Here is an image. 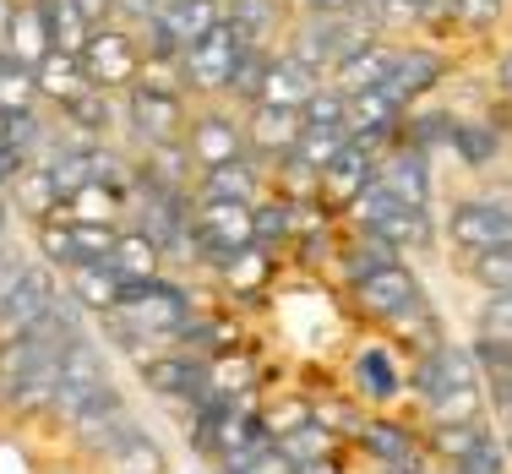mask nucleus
<instances>
[{
	"label": "nucleus",
	"instance_id": "f257e3e1",
	"mask_svg": "<svg viewBox=\"0 0 512 474\" xmlns=\"http://www.w3.org/2000/svg\"><path fill=\"white\" fill-rule=\"evenodd\" d=\"M109 322H115L120 338H169L186 327V295H180L175 284H126L120 289V306L109 311Z\"/></svg>",
	"mask_w": 512,
	"mask_h": 474
},
{
	"label": "nucleus",
	"instance_id": "f03ea898",
	"mask_svg": "<svg viewBox=\"0 0 512 474\" xmlns=\"http://www.w3.org/2000/svg\"><path fill=\"white\" fill-rule=\"evenodd\" d=\"M420 393L442 420H474L480 404V360L463 349H436L420 366Z\"/></svg>",
	"mask_w": 512,
	"mask_h": 474
},
{
	"label": "nucleus",
	"instance_id": "7ed1b4c3",
	"mask_svg": "<svg viewBox=\"0 0 512 474\" xmlns=\"http://www.w3.org/2000/svg\"><path fill=\"white\" fill-rule=\"evenodd\" d=\"M371 44H376V17L344 6V11H327V17H311L306 33L295 39V55L306 66H344V60H355Z\"/></svg>",
	"mask_w": 512,
	"mask_h": 474
},
{
	"label": "nucleus",
	"instance_id": "20e7f679",
	"mask_svg": "<svg viewBox=\"0 0 512 474\" xmlns=\"http://www.w3.org/2000/svg\"><path fill=\"white\" fill-rule=\"evenodd\" d=\"M360 224L371 240H382V246H425L431 240V224H425V213L404 208V202H393L382 186L371 180V191L360 197Z\"/></svg>",
	"mask_w": 512,
	"mask_h": 474
},
{
	"label": "nucleus",
	"instance_id": "39448f33",
	"mask_svg": "<svg viewBox=\"0 0 512 474\" xmlns=\"http://www.w3.org/2000/svg\"><path fill=\"white\" fill-rule=\"evenodd\" d=\"M218 22H224V17H218L213 0H164L158 17H153V55L158 60H164V55H186L207 28H218Z\"/></svg>",
	"mask_w": 512,
	"mask_h": 474
},
{
	"label": "nucleus",
	"instance_id": "423d86ee",
	"mask_svg": "<svg viewBox=\"0 0 512 474\" xmlns=\"http://www.w3.org/2000/svg\"><path fill=\"white\" fill-rule=\"evenodd\" d=\"M77 60H82L88 88H126V82H137V44L115 28H93V39L82 44Z\"/></svg>",
	"mask_w": 512,
	"mask_h": 474
},
{
	"label": "nucleus",
	"instance_id": "0eeeda50",
	"mask_svg": "<svg viewBox=\"0 0 512 474\" xmlns=\"http://www.w3.org/2000/svg\"><path fill=\"white\" fill-rule=\"evenodd\" d=\"M197 246L218 251V257H235V251L256 246V213L251 202H202L197 213Z\"/></svg>",
	"mask_w": 512,
	"mask_h": 474
},
{
	"label": "nucleus",
	"instance_id": "6e6552de",
	"mask_svg": "<svg viewBox=\"0 0 512 474\" xmlns=\"http://www.w3.org/2000/svg\"><path fill=\"white\" fill-rule=\"evenodd\" d=\"M453 240L463 251H507L512 246V208H502V202H463V208H453Z\"/></svg>",
	"mask_w": 512,
	"mask_h": 474
},
{
	"label": "nucleus",
	"instance_id": "1a4fd4ad",
	"mask_svg": "<svg viewBox=\"0 0 512 474\" xmlns=\"http://www.w3.org/2000/svg\"><path fill=\"white\" fill-rule=\"evenodd\" d=\"M355 295L365 300V311L387 316V322H409V316H420V284H414L409 267H382V273L360 278Z\"/></svg>",
	"mask_w": 512,
	"mask_h": 474
},
{
	"label": "nucleus",
	"instance_id": "9d476101",
	"mask_svg": "<svg viewBox=\"0 0 512 474\" xmlns=\"http://www.w3.org/2000/svg\"><path fill=\"white\" fill-rule=\"evenodd\" d=\"M240 44H235V33L218 22V28H207L197 44L186 50V77H191V88H229V77H235V66H240Z\"/></svg>",
	"mask_w": 512,
	"mask_h": 474
},
{
	"label": "nucleus",
	"instance_id": "9b49d317",
	"mask_svg": "<svg viewBox=\"0 0 512 474\" xmlns=\"http://www.w3.org/2000/svg\"><path fill=\"white\" fill-rule=\"evenodd\" d=\"M50 311H55L50 273H44V267H28V273H22V284L11 289V300L0 306V333H6V344H11V338H22V333H33V327H39Z\"/></svg>",
	"mask_w": 512,
	"mask_h": 474
},
{
	"label": "nucleus",
	"instance_id": "f8f14e48",
	"mask_svg": "<svg viewBox=\"0 0 512 474\" xmlns=\"http://www.w3.org/2000/svg\"><path fill=\"white\" fill-rule=\"evenodd\" d=\"M316 93V66H306L300 55H278L267 60L262 71V93H256V104L267 109H306Z\"/></svg>",
	"mask_w": 512,
	"mask_h": 474
},
{
	"label": "nucleus",
	"instance_id": "ddd939ff",
	"mask_svg": "<svg viewBox=\"0 0 512 474\" xmlns=\"http://www.w3.org/2000/svg\"><path fill=\"white\" fill-rule=\"evenodd\" d=\"M376 186H382L393 202H404V208H414V213H425V208H431V169H425L420 148H404V153H393V158H387V164L376 169Z\"/></svg>",
	"mask_w": 512,
	"mask_h": 474
},
{
	"label": "nucleus",
	"instance_id": "4468645a",
	"mask_svg": "<svg viewBox=\"0 0 512 474\" xmlns=\"http://www.w3.org/2000/svg\"><path fill=\"white\" fill-rule=\"evenodd\" d=\"M131 126H137V137H148L153 148L175 142V131H180V99L169 88H148V82H137V88H131Z\"/></svg>",
	"mask_w": 512,
	"mask_h": 474
},
{
	"label": "nucleus",
	"instance_id": "2eb2a0df",
	"mask_svg": "<svg viewBox=\"0 0 512 474\" xmlns=\"http://www.w3.org/2000/svg\"><path fill=\"white\" fill-rule=\"evenodd\" d=\"M322 180H327V197H333V202H360L365 191H371V180H376V164H371V153H365V148L349 142V148L322 169Z\"/></svg>",
	"mask_w": 512,
	"mask_h": 474
},
{
	"label": "nucleus",
	"instance_id": "dca6fc26",
	"mask_svg": "<svg viewBox=\"0 0 512 474\" xmlns=\"http://www.w3.org/2000/svg\"><path fill=\"white\" fill-rule=\"evenodd\" d=\"M6 50H11V60H22V66H33V71H39V60L55 50V44H50V28H44V17H39V6H11Z\"/></svg>",
	"mask_w": 512,
	"mask_h": 474
},
{
	"label": "nucleus",
	"instance_id": "f3484780",
	"mask_svg": "<svg viewBox=\"0 0 512 474\" xmlns=\"http://www.w3.org/2000/svg\"><path fill=\"white\" fill-rule=\"evenodd\" d=\"M191 158H197L202 169L235 164V158H240V131H235V120H224V115H202L197 126H191Z\"/></svg>",
	"mask_w": 512,
	"mask_h": 474
},
{
	"label": "nucleus",
	"instance_id": "a211bd4d",
	"mask_svg": "<svg viewBox=\"0 0 512 474\" xmlns=\"http://www.w3.org/2000/svg\"><path fill=\"white\" fill-rule=\"evenodd\" d=\"M224 28L235 33L240 50H262V39L278 28V6H273V0H229V6H224Z\"/></svg>",
	"mask_w": 512,
	"mask_h": 474
},
{
	"label": "nucleus",
	"instance_id": "6ab92c4d",
	"mask_svg": "<svg viewBox=\"0 0 512 474\" xmlns=\"http://www.w3.org/2000/svg\"><path fill=\"white\" fill-rule=\"evenodd\" d=\"M109 273L120 278V289L126 284H148V278H158V246L148 235H120L115 251H109Z\"/></svg>",
	"mask_w": 512,
	"mask_h": 474
},
{
	"label": "nucleus",
	"instance_id": "aec40b11",
	"mask_svg": "<svg viewBox=\"0 0 512 474\" xmlns=\"http://www.w3.org/2000/svg\"><path fill=\"white\" fill-rule=\"evenodd\" d=\"M39 6V17H44V28H50V44L60 55H82V44L93 39V28H88V17H82L71 0H33Z\"/></svg>",
	"mask_w": 512,
	"mask_h": 474
},
{
	"label": "nucleus",
	"instance_id": "412c9836",
	"mask_svg": "<svg viewBox=\"0 0 512 474\" xmlns=\"http://www.w3.org/2000/svg\"><path fill=\"white\" fill-rule=\"evenodd\" d=\"M344 148H349V131L344 126H306V131H300V142L289 148V164H295V169H316V175H322V169L333 164Z\"/></svg>",
	"mask_w": 512,
	"mask_h": 474
},
{
	"label": "nucleus",
	"instance_id": "4be33fe9",
	"mask_svg": "<svg viewBox=\"0 0 512 474\" xmlns=\"http://www.w3.org/2000/svg\"><path fill=\"white\" fill-rule=\"evenodd\" d=\"M300 131H306V115H300V109H267V104H256V120H251L256 148L289 153L300 142Z\"/></svg>",
	"mask_w": 512,
	"mask_h": 474
},
{
	"label": "nucleus",
	"instance_id": "5701e85b",
	"mask_svg": "<svg viewBox=\"0 0 512 474\" xmlns=\"http://www.w3.org/2000/svg\"><path fill=\"white\" fill-rule=\"evenodd\" d=\"M39 93H50V99H60V104H71L77 93H88V77H82V60L77 55H60V50H50L39 60Z\"/></svg>",
	"mask_w": 512,
	"mask_h": 474
},
{
	"label": "nucleus",
	"instance_id": "b1692460",
	"mask_svg": "<svg viewBox=\"0 0 512 474\" xmlns=\"http://www.w3.org/2000/svg\"><path fill=\"white\" fill-rule=\"evenodd\" d=\"M393 60H398V50L371 44V50H360L355 60L338 66V82H344V93H371V88H382V82L393 77Z\"/></svg>",
	"mask_w": 512,
	"mask_h": 474
},
{
	"label": "nucleus",
	"instance_id": "393cba45",
	"mask_svg": "<svg viewBox=\"0 0 512 474\" xmlns=\"http://www.w3.org/2000/svg\"><path fill=\"white\" fill-rule=\"evenodd\" d=\"M71 284H77V300L88 311H115L120 306V278L109 273V262H82V267H71Z\"/></svg>",
	"mask_w": 512,
	"mask_h": 474
},
{
	"label": "nucleus",
	"instance_id": "a878e982",
	"mask_svg": "<svg viewBox=\"0 0 512 474\" xmlns=\"http://www.w3.org/2000/svg\"><path fill=\"white\" fill-rule=\"evenodd\" d=\"M148 382L169 398H207V371L197 366V360H153Z\"/></svg>",
	"mask_w": 512,
	"mask_h": 474
},
{
	"label": "nucleus",
	"instance_id": "bb28decb",
	"mask_svg": "<svg viewBox=\"0 0 512 474\" xmlns=\"http://www.w3.org/2000/svg\"><path fill=\"white\" fill-rule=\"evenodd\" d=\"M431 447H436L442 458H453V464L463 469L474 453H485V447H491V431H485L480 420H447L442 431L431 436Z\"/></svg>",
	"mask_w": 512,
	"mask_h": 474
},
{
	"label": "nucleus",
	"instance_id": "cd10ccee",
	"mask_svg": "<svg viewBox=\"0 0 512 474\" xmlns=\"http://www.w3.org/2000/svg\"><path fill=\"white\" fill-rule=\"evenodd\" d=\"M33 99H39V77H33V66L0 55V109H6V115H28Z\"/></svg>",
	"mask_w": 512,
	"mask_h": 474
},
{
	"label": "nucleus",
	"instance_id": "c85d7f7f",
	"mask_svg": "<svg viewBox=\"0 0 512 474\" xmlns=\"http://www.w3.org/2000/svg\"><path fill=\"white\" fill-rule=\"evenodd\" d=\"M425 82H436V55H420V50H398L393 60V77L382 82V93H393L398 104L409 99V93H420Z\"/></svg>",
	"mask_w": 512,
	"mask_h": 474
},
{
	"label": "nucleus",
	"instance_id": "c756f323",
	"mask_svg": "<svg viewBox=\"0 0 512 474\" xmlns=\"http://www.w3.org/2000/svg\"><path fill=\"white\" fill-rule=\"evenodd\" d=\"M115 229L99 224V218H82V224H71V267L82 262H109V251H115Z\"/></svg>",
	"mask_w": 512,
	"mask_h": 474
},
{
	"label": "nucleus",
	"instance_id": "7c9ffc66",
	"mask_svg": "<svg viewBox=\"0 0 512 474\" xmlns=\"http://www.w3.org/2000/svg\"><path fill=\"white\" fill-rule=\"evenodd\" d=\"M44 169H50V180H55L60 202H66V197H82V191L93 186V153H88V148H71V153H60L55 164H44Z\"/></svg>",
	"mask_w": 512,
	"mask_h": 474
},
{
	"label": "nucleus",
	"instance_id": "2f4dec72",
	"mask_svg": "<svg viewBox=\"0 0 512 474\" xmlns=\"http://www.w3.org/2000/svg\"><path fill=\"white\" fill-rule=\"evenodd\" d=\"M251 191H256V175L246 164H218V169H207V202H251Z\"/></svg>",
	"mask_w": 512,
	"mask_h": 474
},
{
	"label": "nucleus",
	"instance_id": "473e14b6",
	"mask_svg": "<svg viewBox=\"0 0 512 474\" xmlns=\"http://www.w3.org/2000/svg\"><path fill=\"white\" fill-rule=\"evenodd\" d=\"M355 382H360V393H371V398L398 393V371H393V360H387V349H365L355 360Z\"/></svg>",
	"mask_w": 512,
	"mask_h": 474
},
{
	"label": "nucleus",
	"instance_id": "72a5a7b5",
	"mask_svg": "<svg viewBox=\"0 0 512 474\" xmlns=\"http://www.w3.org/2000/svg\"><path fill=\"white\" fill-rule=\"evenodd\" d=\"M17 202H22L33 218L55 213V208H60V191H55L50 169H22V175H17Z\"/></svg>",
	"mask_w": 512,
	"mask_h": 474
},
{
	"label": "nucleus",
	"instance_id": "f704fd0d",
	"mask_svg": "<svg viewBox=\"0 0 512 474\" xmlns=\"http://www.w3.org/2000/svg\"><path fill=\"white\" fill-rule=\"evenodd\" d=\"M300 115H306V126H344L349 120V93L344 88H316Z\"/></svg>",
	"mask_w": 512,
	"mask_h": 474
},
{
	"label": "nucleus",
	"instance_id": "c9c22d12",
	"mask_svg": "<svg viewBox=\"0 0 512 474\" xmlns=\"http://www.w3.org/2000/svg\"><path fill=\"white\" fill-rule=\"evenodd\" d=\"M453 148L463 153V164H491L496 158V131L491 126H453Z\"/></svg>",
	"mask_w": 512,
	"mask_h": 474
},
{
	"label": "nucleus",
	"instance_id": "e433bc0d",
	"mask_svg": "<svg viewBox=\"0 0 512 474\" xmlns=\"http://www.w3.org/2000/svg\"><path fill=\"white\" fill-rule=\"evenodd\" d=\"M474 278H480L485 289H496V295H512V246L507 251H480V257H474Z\"/></svg>",
	"mask_w": 512,
	"mask_h": 474
},
{
	"label": "nucleus",
	"instance_id": "4c0bfd02",
	"mask_svg": "<svg viewBox=\"0 0 512 474\" xmlns=\"http://www.w3.org/2000/svg\"><path fill=\"white\" fill-rule=\"evenodd\" d=\"M224 278L235 289H256L267 278V257H262V246H246V251H235V257L224 262Z\"/></svg>",
	"mask_w": 512,
	"mask_h": 474
},
{
	"label": "nucleus",
	"instance_id": "58836bf2",
	"mask_svg": "<svg viewBox=\"0 0 512 474\" xmlns=\"http://www.w3.org/2000/svg\"><path fill=\"white\" fill-rule=\"evenodd\" d=\"M436 6L453 22H463V28H491V22L502 17V0H436Z\"/></svg>",
	"mask_w": 512,
	"mask_h": 474
},
{
	"label": "nucleus",
	"instance_id": "ea45409f",
	"mask_svg": "<svg viewBox=\"0 0 512 474\" xmlns=\"http://www.w3.org/2000/svg\"><path fill=\"white\" fill-rule=\"evenodd\" d=\"M365 447L382 458H393L398 469H409V436L398 431V425H365Z\"/></svg>",
	"mask_w": 512,
	"mask_h": 474
},
{
	"label": "nucleus",
	"instance_id": "a19ab883",
	"mask_svg": "<svg viewBox=\"0 0 512 474\" xmlns=\"http://www.w3.org/2000/svg\"><path fill=\"white\" fill-rule=\"evenodd\" d=\"M115 453H120V464H126V474H158V447L142 431H131Z\"/></svg>",
	"mask_w": 512,
	"mask_h": 474
},
{
	"label": "nucleus",
	"instance_id": "79ce46f5",
	"mask_svg": "<svg viewBox=\"0 0 512 474\" xmlns=\"http://www.w3.org/2000/svg\"><path fill=\"white\" fill-rule=\"evenodd\" d=\"M262 71H267V60L256 50H246V55H240V66H235V77H229V93H240V99L256 104V93H262Z\"/></svg>",
	"mask_w": 512,
	"mask_h": 474
},
{
	"label": "nucleus",
	"instance_id": "37998d69",
	"mask_svg": "<svg viewBox=\"0 0 512 474\" xmlns=\"http://www.w3.org/2000/svg\"><path fill=\"white\" fill-rule=\"evenodd\" d=\"M398 257H393V246H382V240H365V246L349 257V273H355V284L360 278H371V273H382V267H393Z\"/></svg>",
	"mask_w": 512,
	"mask_h": 474
},
{
	"label": "nucleus",
	"instance_id": "c03bdc74",
	"mask_svg": "<svg viewBox=\"0 0 512 474\" xmlns=\"http://www.w3.org/2000/svg\"><path fill=\"white\" fill-rule=\"evenodd\" d=\"M480 327H485V338H491V344H512V295H496L491 306H485Z\"/></svg>",
	"mask_w": 512,
	"mask_h": 474
},
{
	"label": "nucleus",
	"instance_id": "a18cd8bd",
	"mask_svg": "<svg viewBox=\"0 0 512 474\" xmlns=\"http://www.w3.org/2000/svg\"><path fill=\"white\" fill-rule=\"evenodd\" d=\"M66 115L77 120V126H88V131H104V126H109V109H104V99H99L93 88H88V93H77V99L66 104Z\"/></svg>",
	"mask_w": 512,
	"mask_h": 474
},
{
	"label": "nucleus",
	"instance_id": "49530a36",
	"mask_svg": "<svg viewBox=\"0 0 512 474\" xmlns=\"http://www.w3.org/2000/svg\"><path fill=\"white\" fill-rule=\"evenodd\" d=\"M22 273H28V262H22L11 246H0V306H6V300H11V289L22 284Z\"/></svg>",
	"mask_w": 512,
	"mask_h": 474
},
{
	"label": "nucleus",
	"instance_id": "de8ad7c7",
	"mask_svg": "<svg viewBox=\"0 0 512 474\" xmlns=\"http://www.w3.org/2000/svg\"><path fill=\"white\" fill-rule=\"evenodd\" d=\"M39 240H44V251H50L55 262H66V267H71V224H44V229H39Z\"/></svg>",
	"mask_w": 512,
	"mask_h": 474
},
{
	"label": "nucleus",
	"instance_id": "09e8293b",
	"mask_svg": "<svg viewBox=\"0 0 512 474\" xmlns=\"http://www.w3.org/2000/svg\"><path fill=\"white\" fill-rule=\"evenodd\" d=\"M289 235V213L284 208H256V240H273Z\"/></svg>",
	"mask_w": 512,
	"mask_h": 474
},
{
	"label": "nucleus",
	"instance_id": "8fccbe9b",
	"mask_svg": "<svg viewBox=\"0 0 512 474\" xmlns=\"http://www.w3.org/2000/svg\"><path fill=\"white\" fill-rule=\"evenodd\" d=\"M28 169V153L17 148H0V186H17V175Z\"/></svg>",
	"mask_w": 512,
	"mask_h": 474
},
{
	"label": "nucleus",
	"instance_id": "3c124183",
	"mask_svg": "<svg viewBox=\"0 0 512 474\" xmlns=\"http://www.w3.org/2000/svg\"><path fill=\"white\" fill-rule=\"evenodd\" d=\"M158 6H164V0H115V11H126L131 22H153Z\"/></svg>",
	"mask_w": 512,
	"mask_h": 474
},
{
	"label": "nucleus",
	"instance_id": "603ef678",
	"mask_svg": "<svg viewBox=\"0 0 512 474\" xmlns=\"http://www.w3.org/2000/svg\"><path fill=\"white\" fill-rule=\"evenodd\" d=\"M71 6H77L82 17H88V28H93V22H104L109 11H115V0H71Z\"/></svg>",
	"mask_w": 512,
	"mask_h": 474
},
{
	"label": "nucleus",
	"instance_id": "864d4df0",
	"mask_svg": "<svg viewBox=\"0 0 512 474\" xmlns=\"http://www.w3.org/2000/svg\"><path fill=\"white\" fill-rule=\"evenodd\" d=\"M496 77H502V93H512V50L502 55V66H496Z\"/></svg>",
	"mask_w": 512,
	"mask_h": 474
},
{
	"label": "nucleus",
	"instance_id": "5fc2aeb1",
	"mask_svg": "<svg viewBox=\"0 0 512 474\" xmlns=\"http://www.w3.org/2000/svg\"><path fill=\"white\" fill-rule=\"evenodd\" d=\"M306 6L316 11V17H327V11H344V0H306Z\"/></svg>",
	"mask_w": 512,
	"mask_h": 474
},
{
	"label": "nucleus",
	"instance_id": "6e6d98bb",
	"mask_svg": "<svg viewBox=\"0 0 512 474\" xmlns=\"http://www.w3.org/2000/svg\"><path fill=\"white\" fill-rule=\"evenodd\" d=\"M349 11H365V17H376V6H382V0H344Z\"/></svg>",
	"mask_w": 512,
	"mask_h": 474
},
{
	"label": "nucleus",
	"instance_id": "4d7b16f0",
	"mask_svg": "<svg viewBox=\"0 0 512 474\" xmlns=\"http://www.w3.org/2000/svg\"><path fill=\"white\" fill-rule=\"evenodd\" d=\"M6 131H11V115L0 109V148H6Z\"/></svg>",
	"mask_w": 512,
	"mask_h": 474
}]
</instances>
